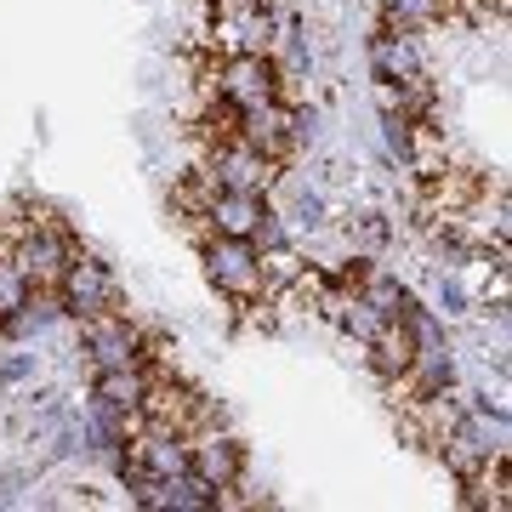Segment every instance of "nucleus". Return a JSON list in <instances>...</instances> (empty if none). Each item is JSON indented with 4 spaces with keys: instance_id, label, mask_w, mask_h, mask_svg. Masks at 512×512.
Instances as JSON below:
<instances>
[{
    "instance_id": "f257e3e1",
    "label": "nucleus",
    "mask_w": 512,
    "mask_h": 512,
    "mask_svg": "<svg viewBox=\"0 0 512 512\" xmlns=\"http://www.w3.org/2000/svg\"><path fill=\"white\" fill-rule=\"evenodd\" d=\"M6 256H12V268H18L35 291H57V279L69 268L74 245L57 234V228H46V222H23V228L6 234Z\"/></svg>"
},
{
    "instance_id": "f03ea898",
    "label": "nucleus",
    "mask_w": 512,
    "mask_h": 512,
    "mask_svg": "<svg viewBox=\"0 0 512 512\" xmlns=\"http://www.w3.org/2000/svg\"><path fill=\"white\" fill-rule=\"evenodd\" d=\"M279 80H285V74H279V63L268 52H228L217 63V97L234 114L279 103Z\"/></svg>"
},
{
    "instance_id": "7ed1b4c3",
    "label": "nucleus",
    "mask_w": 512,
    "mask_h": 512,
    "mask_svg": "<svg viewBox=\"0 0 512 512\" xmlns=\"http://www.w3.org/2000/svg\"><path fill=\"white\" fill-rule=\"evenodd\" d=\"M205 274L222 296L234 302H256L268 291L262 285V256H256V239H234V234H211L205 239Z\"/></svg>"
},
{
    "instance_id": "20e7f679",
    "label": "nucleus",
    "mask_w": 512,
    "mask_h": 512,
    "mask_svg": "<svg viewBox=\"0 0 512 512\" xmlns=\"http://www.w3.org/2000/svg\"><path fill=\"white\" fill-rule=\"evenodd\" d=\"M57 296H63V308L74 313V319H97V313H114L120 308V285H114V274L97 262V256H69V268H63V279H57Z\"/></svg>"
},
{
    "instance_id": "39448f33",
    "label": "nucleus",
    "mask_w": 512,
    "mask_h": 512,
    "mask_svg": "<svg viewBox=\"0 0 512 512\" xmlns=\"http://www.w3.org/2000/svg\"><path fill=\"white\" fill-rule=\"evenodd\" d=\"M211 416V404L194 393V387L171 382V376H160V382L143 387V404H137V421L143 427H165V433H183V439H194V427Z\"/></svg>"
},
{
    "instance_id": "423d86ee",
    "label": "nucleus",
    "mask_w": 512,
    "mask_h": 512,
    "mask_svg": "<svg viewBox=\"0 0 512 512\" xmlns=\"http://www.w3.org/2000/svg\"><path fill=\"white\" fill-rule=\"evenodd\" d=\"M211 171H217L222 188H245V194H268L279 177V160H268V154H256L245 137H222L217 154H211Z\"/></svg>"
},
{
    "instance_id": "0eeeda50",
    "label": "nucleus",
    "mask_w": 512,
    "mask_h": 512,
    "mask_svg": "<svg viewBox=\"0 0 512 512\" xmlns=\"http://www.w3.org/2000/svg\"><path fill=\"white\" fill-rule=\"evenodd\" d=\"M80 336H86V353H92L97 370L114 365H143V336L126 325V313H97V319H80Z\"/></svg>"
},
{
    "instance_id": "6e6552de",
    "label": "nucleus",
    "mask_w": 512,
    "mask_h": 512,
    "mask_svg": "<svg viewBox=\"0 0 512 512\" xmlns=\"http://www.w3.org/2000/svg\"><path fill=\"white\" fill-rule=\"evenodd\" d=\"M234 137L256 148V154H268V160H285L296 143V114L285 103H262V109H245L234 120Z\"/></svg>"
},
{
    "instance_id": "1a4fd4ad",
    "label": "nucleus",
    "mask_w": 512,
    "mask_h": 512,
    "mask_svg": "<svg viewBox=\"0 0 512 512\" xmlns=\"http://www.w3.org/2000/svg\"><path fill=\"white\" fill-rule=\"evenodd\" d=\"M268 217V200L262 194H245V188H222L217 200L205 205V222L211 234H234V239H251Z\"/></svg>"
},
{
    "instance_id": "9d476101",
    "label": "nucleus",
    "mask_w": 512,
    "mask_h": 512,
    "mask_svg": "<svg viewBox=\"0 0 512 512\" xmlns=\"http://www.w3.org/2000/svg\"><path fill=\"white\" fill-rule=\"evenodd\" d=\"M365 348H370V365L382 370L387 382H399L404 370H410V359H416L421 336H416V325H410V319L399 313V319H382V330L370 336Z\"/></svg>"
},
{
    "instance_id": "9b49d317",
    "label": "nucleus",
    "mask_w": 512,
    "mask_h": 512,
    "mask_svg": "<svg viewBox=\"0 0 512 512\" xmlns=\"http://www.w3.org/2000/svg\"><path fill=\"white\" fill-rule=\"evenodd\" d=\"M370 74L376 80H410L421 74V52H416V29H387L370 35Z\"/></svg>"
},
{
    "instance_id": "f8f14e48",
    "label": "nucleus",
    "mask_w": 512,
    "mask_h": 512,
    "mask_svg": "<svg viewBox=\"0 0 512 512\" xmlns=\"http://www.w3.org/2000/svg\"><path fill=\"white\" fill-rule=\"evenodd\" d=\"M188 467L205 478V484H217V490H234L239 478H245V450H239L234 439H200V444H188Z\"/></svg>"
},
{
    "instance_id": "ddd939ff",
    "label": "nucleus",
    "mask_w": 512,
    "mask_h": 512,
    "mask_svg": "<svg viewBox=\"0 0 512 512\" xmlns=\"http://www.w3.org/2000/svg\"><path fill=\"white\" fill-rule=\"evenodd\" d=\"M399 382L410 387V399H444L450 382H456V359H450L439 342H421L416 359H410V370H404Z\"/></svg>"
},
{
    "instance_id": "4468645a",
    "label": "nucleus",
    "mask_w": 512,
    "mask_h": 512,
    "mask_svg": "<svg viewBox=\"0 0 512 512\" xmlns=\"http://www.w3.org/2000/svg\"><path fill=\"white\" fill-rule=\"evenodd\" d=\"M404 165L416 171L421 183H433L450 171V148H444V131L427 126V120H410V137H404Z\"/></svg>"
},
{
    "instance_id": "2eb2a0df",
    "label": "nucleus",
    "mask_w": 512,
    "mask_h": 512,
    "mask_svg": "<svg viewBox=\"0 0 512 512\" xmlns=\"http://www.w3.org/2000/svg\"><path fill=\"white\" fill-rule=\"evenodd\" d=\"M143 387H148V370H143V365H114V370H97L92 399L109 404V410H126V416H137Z\"/></svg>"
},
{
    "instance_id": "dca6fc26",
    "label": "nucleus",
    "mask_w": 512,
    "mask_h": 512,
    "mask_svg": "<svg viewBox=\"0 0 512 512\" xmlns=\"http://www.w3.org/2000/svg\"><path fill=\"white\" fill-rule=\"evenodd\" d=\"M461 490H467V507H495V512H507V507H512L507 450H495V456H484V467H478L473 478H461Z\"/></svg>"
},
{
    "instance_id": "f3484780",
    "label": "nucleus",
    "mask_w": 512,
    "mask_h": 512,
    "mask_svg": "<svg viewBox=\"0 0 512 512\" xmlns=\"http://www.w3.org/2000/svg\"><path fill=\"white\" fill-rule=\"evenodd\" d=\"M325 308H330V319L348 330L353 342H370V336L382 330V313L370 308V302H365L359 291H330V296H325Z\"/></svg>"
},
{
    "instance_id": "a211bd4d",
    "label": "nucleus",
    "mask_w": 512,
    "mask_h": 512,
    "mask_svg": "<svg viewBox=\"0 0 512 512\" xmlns=\"http://www.w3.org/2000/svg\"><path fill=\"white\" fill-rule=\"evenodd\" d=\"M222 18H228V29H234L239 52H268V46H274V18H268V0H256V6H228Z\"/></svg>"
},
{
    "instance_id": "6ab92c4d",
    "label": "nucleus",
    "mask_w": 512,
    "mask_h": 512,
    "mask_svg": "<svg viewBox=\"0 0 512 512\" xmlns=\"http://www.w3.org/2000/svg\"><path fill=\"white\" fill-rule=\"evenodd\" d=\"M456 18V0H387V29H427V23Z\"/></svg>"
},
{
    "instance_id": "aec40b11",
    "label": "nucleus",
    "mask_w": 512,
    "mask_h": 512,
    "mask_svg": "<svg viewBox=\"0 0 512 512\" xmlns=\"http://www.w3.org/2000/svg\"><path fill=\"white\" fill-rule=\"evenodd\" d=\"M359 296H365L370 308L382 313V319H399L404 308H410V291H404L399 279H387V274H376V268H370L365 274V285H359Z\"/></svg>"
},
{
    "instance_id": "412c9836",
    "label": "nucleus",
    "mask_w": 512,
    "mask_h": 512,
    "mask_svg": "<svg viewBox=\"0 0 512 512\" xmlns=\"http://www.w3.org/2000/svg\"><path fill=\"white\" fill-rule=\"evenodd\" d=\"M29 302H35V285L12 268V256H0V325H6V319H18Z\"/></svg>"
},
{
    "instance_id": "4be33fe9",
    "label": "nucleus",
    "mask_w": 512,
    "mask_h": 512,
    "mask_svg": "<svg viewBox=\"0 0 512 512\" xmlns=\"http://www.w3.org/2000/svg\"><path fill=\"white\" fill-rule=\"evenodd\" d=\"M256 256H262V285H296V279L308 274L302 256L285 251V245H268V251H256Z\"/></svg>"
},
{
    "instance_id": "5701e85b",
    "label": "nucleus",
    "mask_w": 512,
    "mask_h": 512,
    "mask_svg": "<svg viewBox=\"0 0 512 512\" xmlns=\"http://www.w3.org/2000/svg\"><path fill=\"white\" fill-rule=\"evenodd\" d=\"M274 40L285 46V69H308V46H302V29H296V23H285Z\"/></svg>"
},
{
    "instance_id": "b1692460",
    "label": "nucleus",
    "mask_w": 512,
    "mask_h": 512,
    "mask_svg": "<svg viewBox=\"0 0 512 512\" xmlns=\"http://www.w3.org/2000/svg\"><path fill=\"white\" fill-rule=\"evenodd\" d=\"M296 222H302V228H319V222H325V200H319V194H296Z\"/></svg>"
},
{
    "instance_id": "393cba45",
    "label": "nucleus",
    "mask_w": 512,
    "mask_h": 512,
    "mask_svg": "<svg viewBox=\"0 0 512 512\" xmlns=\"http://www.w3.org/2000/svg\"><path fill=\"white\" fill-rule=\"evenodd\" d=\"M439 302H444V313H461V302H467V296H461V285H456V279H444Z\"/></svg>"
},
{
    "instance_id": "a878e982",
    "label": "nucleus",
    "mask_w": 512,
    "mask_h": 512,
    "mask_svg": "<svg viewBox=\"0 0 512 512\" xmlns=\"http://www.w3.org/2000/svg\"><path fill=\"white\" fill-rule=\"evenodd\" d=\"M23 376H29V359H6L0 365V382H23Z\"/></svg>"
},
{
    "instance_id": "bb28decb",
    "label": "nucleus",
    "mask_w": 512,
    "mask_h": 512,
    "mask_svg": "<svg viewBox=\"0 0 512 512\" xmlns=\"http://www.w3.org/2000/svg\"><path fill=\"white\" fill-rule=\"evenodd\" d=\"M359 228H365V239H370V245H376V239H387V222H382V217H365Z\"/></svg>"
},
{
    "instance_id": "cd10ccee",
    "label": "nucleus",
    "mask_w": 512,
    "mask_h": 512,
    "mask_svg": "<svg viewBox=\"0 0 512 512\" xmlns=\"http://www.w3.org/2000/svg\"><path fill=\"white\" fill-rule=\"evenodd\" d=\"M217 6H222V12H228V6H256V0H217Z\"/></svg>"
}]
</instances>
